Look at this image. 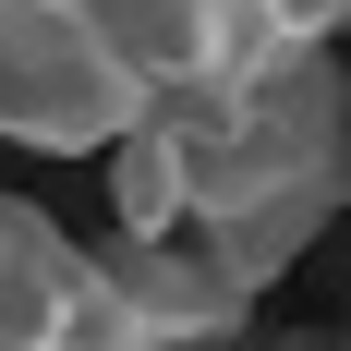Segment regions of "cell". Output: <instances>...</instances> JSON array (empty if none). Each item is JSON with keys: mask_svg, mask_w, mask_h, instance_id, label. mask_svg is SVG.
<instances>
[{"mask_svg": "<svg viewBox=\"0 0 351 351\" xmlns=\"http://www.w3.org/2000/svg\"><path fill=\"white\" fill-rule=\"evenodd\" d=\"M182 158H194V230L254 291L351 206V73L327 49L254 73V85H158Z\"/></svg>", "mask_w": 351, "mask_h": 351, "instance_id": "cell-1", "label": "cell"}, {"mask_svg": "<svg viewBox=\"0 0 351 351\" xmlns=\"http://www.w3.org/2000/svg\"><path fill=\"white\" fill-rule=\"evenodd\" d=\"M158 97L134 49L85 0H0V145L25 158H97L134 109Z\"/></svg>", "mask_w": 351, "mask_h": 351, "instance_id": "cell-2", "label": "cell"}, {"mask_svg": "<svg viewBox=\"0 0 351 351\" xmlns=\"http://www.w3.org/2000/svg\"><path fill=\"white\" fill-rule=\"evenodd\" d=\"M121 49H134L145 85H254V73L303 61L279 0H85Z\"/></svg>", "mask_w": 351, "mask_h": 351, "instance_id": "cell-3", "label": "cell"}, {"mask_svg": "<svg viewBox=\"0 0 351 351\" xmlns=\"http://www.w3.org/2000/svg\"><path fill=\"white\" fill-rule=\"evenodd\" d=\"M85 303V243L49 206L0 194V351H61Z\"/></svg>", "mask_w": 351, "mask_h": 351, "instance_id": "cell-4", "label": "cell"}]
</instances>
